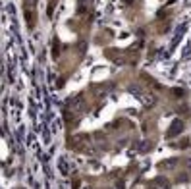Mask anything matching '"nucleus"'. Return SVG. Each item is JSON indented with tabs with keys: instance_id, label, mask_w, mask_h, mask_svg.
Wrapping results in <instances>:
<instances>
[{
	"instance_id": "f257e3e1",
	"label": "nucleus",
	"mask_w": 191,
	"mask_h": 189,
	"mask_svg": "<svg viewBox=\"0 0 191 189\" xmlns=\"http://www.w3.org/2000/svg\"><path fill=\"white\" fill-rule=\"evenodd\" d=\"M180 131H181V122H174L172 127H170V131H168V135H170V137H174V135L180 133Z\"/></svg>"
}]
</instances>
